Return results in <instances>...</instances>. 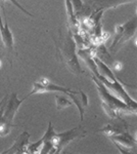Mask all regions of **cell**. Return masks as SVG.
<instances>
[{
    "label": "cell",
    "instance_id": "1",
    "mask_svg": "<svg viewBox=\"0 0 137 154\" xmlns=\"http://www.w3.org/2000/svg\"><path fill=\"white\" fill-rule=\"evenodd\" d=\"M54 91L64 93V95H67L69 98L72 99L73 103L77 106L79 112H80L81 121H83L84 113H85V107H87V105H88V98H87V96L82 91H72L70 88H66L64 86L52 83L51 81H49L45 77H40L38 80H36L33 83V88H32V91H30L28 97L33 95H40V94L45 93H54Z\"/></svg>",
    "mask_w": 137,
    "mask_h": 154
},
{
    "label": "cell",
    "instance_id": "2",
    "mask_svg": "<svg viewBox=\"0 0 137 154\" xmlns=\"http://www.w3.org/2000/svg\"><path fill=\"white\" fill-rule=\"evenodd\" d=\"M91 78L95 84L99 97H100L101 105H103L104 112L108 114L109 117L120 118L119 115L121 114V112L135 114V112H133L121 99H119L118 97H115L113 94L109 93V89L104 86V84L99 79H97L94 75Z\"/></svg>",
    "mask_w": 137,
    "mask_h": 154
},
{
    "label": "cell",
    "instance_id": "3",
    "mask_svg": "<svg viewBox=\"0 0 137 154\" xmlns=\"http://www.w3.org/2000/svg\"><path fill=\"white\" fill-rule=\"evenodd\" d=\"M57 54H61L67 68L72 73H74L75 75L83 73L76 54V44L70 34L61 36V45L57 48Z\"/></svg>",
    "mask_w": 137,
    "mask_h": 154
},
{
    "label": "cell",
    "instance_id": "4",
    "mask_svg": "<svg viewBox=\"0 0 137 154\" xmlns=\"http://www.w3.org/2000/svg\"><path fill=\"white\" fill-rule=\"evenodd\" d=\"M136 33V17H133L130 21L123 25L116 27V36L114 42L109 46V51L117 53L124 44H126Z\"/></svg>",
    "mask_w": 137,
    "mask_h": 154
},
{
    "label": "cell",
    "instance_id": "5",
    "mask_svg": "<svg viewBox=\"0 0 137 154\" xmlns=\"http://www.w3.org/2000/svg\"><path fill=\"white\" fill-rule=\"evenodd\" d=\"M86 135V131L79 126V128H72L70 131H63V133H55L52 135L51 142L54 148V154H58L69 145L72 141L77 138H83Z\"/></svg>",
    "mask_w": 137,
    "mask_h": 154
},
{
    "label": "cell",
    "instance_id": "6",
    "mask_svg": "<svg viewBox=\"0 0 137 154\" xmlns=\"http://www.w3.org/2000/svg\"><path fill=\"white\" fill-rule=\"evenodd\" d=\"M29 143L30 134L28 131H23L14 141L13 145L7 150L3 151L2 154H27V148H28Z\"/></svg>",
    "mask_w": 137,
    "mask_h": 154
},
{
    "label": "cell",
    "instance_id": "7",
    "mask_svg": "<svg viewBox=\"0 0 137 154\" xmlns=\"http://www.w3.org/2000/svg\"><path fill=\"white\" fill-rule=\"evenodd\" d=\"M0 37H1L2 43L3 46L5 48L9 53H12L14 48V41H13V35L12 32L9 29L7 22L5 21V24L3 23V20L1 17V12H0Z\"/></svg>",
    "mask_w": 137,
    "mask_h": 154
},
{
    "label": "cell",
    "instance_id": "8",
    "mask_svg": "<svg viewBox=\"0 0 137 154\" xmlns=\"http://www.w3.org/2000/svg\"><path fill=\"white\" fill-rule=\"evenodd\" d=\"M135 0H92L91 7L94 11H103L109 8H116L119 5L126 3H131Z\"/></svg>",
    "mask_w": 137,
    "mask_h": 154
},
{
    "label": "cell",
    "instance_id": "9",
    "mask_svg": "<svg viewBox=\"0 0 137 154\" xmlns=\"http://www.w3.org/2000/svg\"><path fill=\"white\" fill-rule=\"evenodd\" d=\"M112 141L119 143L120 145L125 146L127 149H133L136 147V141L134 139V137L131 136V134L129 133V131H125L123 133L119 134V135L111 137Z\"/></svg>",
    "mask_w": 137,
    "mask_h": 154
},
{
    "label": "cell",
    "instance_id": "10",
    "mask_svg": "<svg viewBox=\"0 0 137 154\" xmlns=\"http://www.w3.org/2000/svg\"><path fill=\"white\" fill-rule=\"evenodd\" d=\"M125 131H128V125H126L125 121L122 120V123H109V125H106L103 130H100L99 131H103L104 135L108 136L109 138H111V137L119 135V134L123 133Z\"/></svg>",
    "mask_w": 137,
    "mask_h": 154
},
{
    "label": "cell",
    "instance_id": "11",
    "mask_svg": "<svg viewBox=\"0 0 137 154\" xmlns=\"http://www.w3.org/2000/svg\"><path fill=\"white\" fill-rule=\"evenodd\" d=\"M66 9H67V17H68V22L71 25L73 29H77L79 27V20L75 16L71 0H66Z\"/></svg>",
    "mask_w": 137,
    "mask_h": 154
},
{
    "label": "cell",
    "instance_id": "12",
    "mask_svg": "<svg viewBox=\"0 0 137 154\" xmlns=\"http://www.w3.org/2000/svg\"><path fill=\"white\" fill-rule=\"evenodd\" d=\"M55 98H56L57 110H63V109L67 108V107L72 106V104H73V102L70 101L68 98H66V97H61V96L56 95Z\"/></svg>",
    "mask_w": 137,
    "mask_h": 154
},
{
    "label": "cell",
    "instance_id": "13",
    "mask_svg": "<svg viewBox=\"0 0 137 154\" xmlns=\"http://www.w3.org/2000/svg\"><path fill=\"white\" fill-rule=\"evenodd\" d=\"M71 2H72V5H73L75 16L77 17L79 14H81L84 8L83 1H82V0H71Z\"/></svg>",
    "mask_w": 137,
    "mask_h": 154
},
{
    "label": "cell",
    "instance_id": "14",
    "mask_svg": "<svg viewBox=\"0 0 137 154\" xmlns=\"http://www.w3.org/2000/svg\"><path fill=\"white\" fill-rule=\"evenodd\" d=\"M9 1H10V2H11V3H13V4H14V5H16V6L17 7V8H19V9H21V11H23V12H24V14H27V16H29V17H34V16H33V14H30V12H29L28 11H26V9H25V8H24V7H23V6H22V5H21V4H19V2H17V1H16V0H9Z\"/></svg>",
    "mask_w": 137,
    "mask_h": 154
},
{
    "label": "cell",
    "instance_id": "15",
    "mask_svg": "<svg viewBox=\"0 0 137 154\" xmlns=\"http://www.w3.org/2000/svg\"><path fill=\"white\" fill-rule=\"evenodd\" d=\"M113 69H115V70H121L122 64L120 63V62H115V63L113 64Z\"/></svg>",
    "mask_w": 137,
    "mask_h": 154
},
{
    "label": "cell",
    "instance_id": "16",
    "mask_svg": "<svg viewBox=\"0 0 137 154\" xmlns=\"http://www.w3.org/2000/svg\"><path fill=\"white\" fill-rule=\"evenodd\" d=\"M4 99H5V98H3V99H2V101H1V102H0V106H1V105H2V103H3V101H4Z\"/></svg>",
    "mask_w": 137,
    "mask_h": 154
},
{
    "label": "cell",
    "instance_id": "17",
    "mask_svg": "<svg viewBox=\"0 0 137 154\" xmlns=\"http://www.w3.org/2000/svg\"><path fill=\"white\" fill-rule=\"evenodd\" d=\"M1 66H2V61L0 60V68H1Z\"/></svg>",
    "mask_w": 137,
    "mask_h": 154
}]
</instances>
